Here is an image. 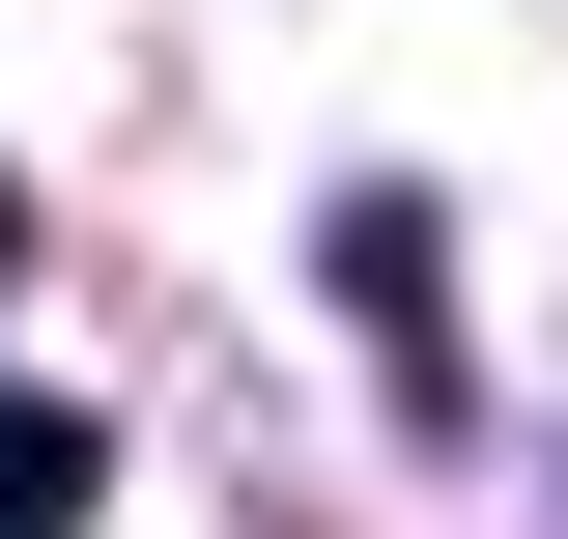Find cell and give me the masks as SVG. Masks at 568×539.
<instances>
[{
  "mask_svg": "<svg viewBox=\"0 0 568 539\" xmlns=\"http://www.w3.org/2000/svg\"><path fill=\"white\" fill-rule=\"evenodd\" d=\"M0 539H85V426L58 398H0Z\"/></svg>",
  "mask_w": 568,
  "mask_h": 539,
  "instance_id": "6da1fadb",
  "label": "cell"
}]
</instances>
